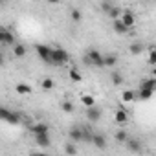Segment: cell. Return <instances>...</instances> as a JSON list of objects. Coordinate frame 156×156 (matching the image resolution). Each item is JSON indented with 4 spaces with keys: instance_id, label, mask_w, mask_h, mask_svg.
Wrapping results in <instances>:
<instances>
[{
    "instance_id": "obj_11",
    "label": "cell",
    "mask_w": 156,
    "mask_h": 156,
    "mask_svg": "<svg viewBox=\"0 0 156 156\" xmlns=\"http://www.w3.org/2000/svg\"><path fill=\"white\" fill-rule=\"evenodd\" d=\"M125 145H127V149H129L130 152H141V143H140V140H136V138H129V140L125 141Z\"/></svg>"
},
{
    "instance_id": "obj_19",
    "label": "cell",
    "mask_w": 156,
    "mask_h": 156,
    "mask_svg": "<svg viewBox=\"0 0 156 156\" xmlns=\"http://www.w3.org/2000/svg\"><path fill=\"white\" fill-rule=\"evenodd\" d=\"M92 143H94L98 149H105V147H107V140H105V136H101V134H94Z\"/></svg>"
},
{
    "instance_id": "obj_14",
    "label": "cell",
    "mask_w": 156,
    "mask_h": 156,
    "mask_svg": "<svg viewBox=\"0 0 156 156\" xmlns=\"http://www.w3.org/2000/svg\"><path fill=\"white\" fill-rule=\"evenodd\" d=\"M114 119H116V123H119V125L127 123V119H129V114H127V110H123V108H118V110H116V114H114Z\"/></svg>"
},
{
    "instance_id": "obj_18",
    "label": "cell",
    "mask_w": 156,
    "mask_h": 156,
    "mask_svg": "<svg viewBox=\"0 0 156 156\" xmlns=\"http://www.w3.org/2000/svg\"><path fill=\"white\" fill-rule=\"evenodd\" d=\"M68 75H70V79H72L73 83H81V81H83V75H81V72L77 70V68H70V70H68Z\"/></svg>"
},
{
    "instance_id": "obj_31",
    "label": "cell",
    "mask_w": 156,
    "mask_h": 156,
    "mask_svg": "<svg viewBox=\"0 0 156 156\" xmlns=\"http://www.w3.org/2000/svg\"><path fill=\"white\" fill-rule=\"evenodd\" d=\"M112 8H114V6H112L110 2H107V0H105V2H101V9H103V11H105L107 15L110 13V9H112Z\"/></svg>"
},
{
    "instance_id": "obj_16",
    "label": "cell",
    "mask_w": 156,
    "mask_h": 156,
    "mask_svg": "<svg viewBox=\"0 0 156 156\" xmlns=\"http://www.w3.org/2000/svg\"><path fill=\"white\" fill-rule=\"evenodd\" d=\"M152 94H154V90H152V88H140V90H138V99L147 101V99H151V98H152Z\"/></svg>"
},
{
    "instance_id": "obj_9",
    "label": "cell",
    "mask_w": 156,
    "mask_h": 156,
    "mask_svg": "<svg viewBox=\"0 0 156 156\" xmlns=\"http://www.w3.org/2000/svg\"><path fill=\"white\" fill-rule=\"evenodd\" d=\"M0 41H2L4 44H15V35L9 31V30H6V28H2L0 30Z\"/></svg>"
},
{
    "instance_id": "obj_8",
    "label": "cell",
    "mask_w": 156,
    "mask_h": 156,
    "mask_svg": "<svg viewBox=\"0 0 156 156\" xmlns=\"http://www.w3.org/2000/svg\"><path fill=\"white\" fill-rule=\"evenodd\" d=\"M35 143H37L39 147H44V149H48V147L51 145L50 134H48V132H42V134H35Z\"/></svg>"
},
{
    "instance_id": "obj_25",
    "label": "cell",
    "mask_w": 156,
    "mask_h": 156,
    "mask_svg": "<svg viewBox=\"0 0 156 156\" xmlns=\"http://www.w3.org/2000/svg\"><path fill=\"white\" fill-rule=\"evenodd\" d=\"M70 19H72L73 22H81L83 15H81V11H79V9H75V8H73V9L70 11Z\"/></svg>"
},
{
    "instance_id": "obj_32",
    "label": "cell",
    "mask_w": 156,
    "mask_h": 156,
    "mask_svg": "<svg viewBox=\"0 0 156 156\" xmlns=\"http://www.w3.org/2000/svg\"><path fill=\"white\" fill-rule=\"evenodd\" d=\"M46 2H48V4H59L61 0H46Z\"/></svg>"
},
{
    "instance_id": "obj_12",
    "label": "cell",
    "mask_w": 156,
    "mask_h": 156,
    "mask_svg": "<svg viewBox=\"0 0 156 156\" xmlns=\"http://www.w3.org/2000/svg\"><path fill=\"white\" fill-rule=\"evenodd\" d=\"M15 92H17L19 96H30V94H31V87H30L28 83H17Z\"/></svg>"
},
{
    "instance_id": "obj_10",
    "label": "cell",
    "mask_w": 156,
    "mask_h": 156,
    "mask_svg": "<svg viewBox=\"0 0 156 156\" xmlns=\"http://www.w3.org/2000/svg\"><path fill=\"white\" fill-rule=\"evenodd\" d=\"M121 20L125 22V26H127V28H134V24H136V17H134V13H132V11H129V9H125V11H123Z\"/></svg>"
},
{
    "instance_id": "obj_13",
    "label": "cell",
    "mask_w": 156,
    "mask_h": 156,
    "mask_svg": "<svg viewBox=\"0 0 156 156\" xmlns=\"http://www.w3.org/2000/svg\"><path fill=\"white\" fill-rule=\"evenodd\" d=\"M30 130L35 134H42V132H50V127L46 123H35V125H30Z\"/></svg>"
},
{
    "instance_id": "obj_2",
    "label": "cell",
    "mask_w": 156,
    "mask_h": 156,
    "mask_svg": "<svg viewBox=\"0 0 156 156\" xmlns=\"http://www.w3.org/2000/svg\"><path fill=\"white\" fill-rule=\"evenodd\" d=\"M68 61H70V55H68L66 50H62V48H53V51H51V64L62 66V64H66Z\"/></svg>"
},
{
    "instance_id": "obj_21",
    "label": "cell",
    "mask_w": 156,
    "mask_h": 156,
    "mask_svg": "<svg viewBox=\"0 0 156 156\" xmlns=\"http://www.w3.org/2000/svg\"><path fill=\"white\" fill-rule=\"evenodd\" d=\"M116 64H118V57H116L114 53H105V66L114 68Z\"/></svg>"
},
{
    "instance_id": "obj_1",
    "label": "cell",
    "mask_w": 156,
    "mask_h": 156,
    "mask_svg": "<svg viewBox=\"0 0 156 156\" xmlns=\"http://www.w3.org/2000/svg\"><path fill=\"white\" fill-rule=\"evenodd\" d=\"M85 62L96 68H103L105 66V53H101L99 50H88L85 55Z\"/></svg>"
},
{
    "instance_id": "obj_7",
    "label": "cell",
    "mask_w": 156,
    "mask_h": 156,
    "mask_svg": "<svg viewBox=\"0 0 156 156\" xmlns=\"http://www.w3.org/2000/svg\"><path fill=\"white\" fill-rule=\"evenodd\" d=\"M112 30H114L118 35H125L130 28H127V26H125V22H123V20H121V17H119V19H114V20H112Z\"/></svg>"
},
{
    "instance_id": "obj_27",
    "label": "cell",
    "mask_w": 156,
    "mask_h": 156,
    "mask_svg": "<svg viewBox=\"0 0 156 156\" xmlns=\"http://www.w3.org/2000/svg\"><path fill=\"white\" fill-rule=\"evenodd\" d=\"M64 152H66V154H75V152H77L75 141H68V143L64 145Z\"/></svg>"
},
{
    "instance_id": "obj_33",
    "label": "cell",
    "mask_w": 156,
    "mask_h": 156,
    "mask_svg": "<svg viewBox=\"0 0 156 156\" xmlns=\"http://www.w3.org/2000/svg\"><path fill=\"white\" fill-rule=\"evenodd\" d=\"M152 73H154V77H156V66H154V68H152Z\"/></svg>"
},
{
    "instance_id": "obj_34",
    "label": "cell",
    "mask_w": 156,
    "mask_h": 156,
    "mask_svg": "<svg viewBox=\"0 0 156 156\" xmlns=\"http://www.w3.org/2000/svg\"><path fill=\"white\" fill-rule=\"evenodd\" d=\"M154 2H156V0H154Z\"/></svg>"
},
{
    "instance_id": "obj_23",
    "label": "cell",
    "mask_w": 156,
    "mask_h": 156,
    "mask_svg": "<svg viewBox=\"0 0 156 156\" xmlns=\"http://www.w3.org/2000/svg\"><path fill=\"white\" fill-rule=\"evenodd\" d=\"M110 79H112V85H114V87L123 85V75H121L119 72H112V73H110Z\"/></svg>"
},
{
    "instance_id": "obj_6",
    "label": "cell",
    "mask_w": 156,
    "mask_h": 156,
    "mask_svg": "<svg viewBox=\"0 0 156 156\" xmlns=\"http://www.w3.org/2000/svg\"><path fill=\"white\" fill-rule=\"evenodd\" d=\"M68 136H70V140L72 141H83L85 140V130L81 129V127H73V129H70V132H68Z\"/></svg>"
},
{
    "instance_id": "obj_24",
    "label": "cell",
    "mask_w": 156,
    "mask_h": 156,
    "mask_svg": "<svg viewBox=\"0 0 156 156\" xmlns=\"http://www.w3.org/2000/svg\"><path fill=\"white\" fill-rule=\"evenodd\" d=\"M147 62L151 66H156V48H151L149 53H147Z\"/></svg>"
},
{
    "instance_id": "obj_28",
    "label": "cell",
    "mask_w": 156,
    "mask_h": 156,
    "mask_svg": "<svg viewBox=\"0 0 156 156\" xmlns=\"http://www.w3.org/2000/svg\"><path fill=\"white\" fill-rule=\"evenodd\" d=\"M129 140V134L125 132V130H118L116 132V141H119V143H125Z\"/></svg>"
},
{
    "instance_id": "obj_3",
    "label": "cell",
    "mask_w": 156,
    "mask_h": 156,
    "mask_svg": "<svg viewBox=\"0 0 156 156\" xmlns=\"http://www.w3.org/2000/svg\"><path fill=\"white\" fill-rule=\"evenodd\" d=\"M35 51H37V55H39L41 61L51 62V51H53V48H50L46 44H35Z\"/></svg>"
},
{
    "instance_id": "obj_20",
    "label": "cell",
    "mask_w": 156,
    "mask_h": 156,
    "mask_svg": "<svg viewBox=\"0 0 156 156\" xmlns=\"http://www.w3.org/2000/svg\"><path fill=\"white\" fill-rule=\"evenodd\" d=\"M13 53H15V57L22 59V57L28 53V50H26V46H24V44H13Z\"/></svg>"
},
{
    "instance_id": "obj_15",
    "label": "cell",
    "mask_w": 156,
    "mask_h": 156,
    "mask_svg": "<svg viewBox=\"0 0 156 156\" xmlns=\"http://www.w3.org/2000/svg\"><path fill=\"white\" fill-rule=\"evenodd\" d=\"M129 51H130L132 55H141V53L145 51V46H143L141 42H132V44L129 46Z\"/></svg>"
},
{
    "instance_id": "obj_4",
    "label": "cell",
    "mask_w": 156,
    "mask_h": 156,
    "mask_svg": "<svg viewBox=\"0 0 156 156\" xmlns=\"http://www.w3.org/2000/svg\"><path fill=\"white\" fill-rule=\"evenodd\" d=\"M0 116H2V119L8 121L9 125H19V123H20V116H19L17 112H9L8 108H2V110H0Z\"/></svg>"
},
{
    "instance_id": "obj_26",
    "label": "cell",
    "mask_w": 156,
    "mask_h": 156,
    "mask_svg": "<svg viewBox=\"0 0 156 156\" xmlns=\"http://www.w3.org/2000/svg\"><path fill=\"white\" fill-rule=\"evenodd\" d=\"M121 15H123V11H121V8H118V6H114V8L110 9V13H108V17H110L112 20H114V19H119Z\"/></svg>"
},
{
    "instance_id": "obj_30",
    "label": "cell",
    "mask_w": 156,
    "mask_h": 156,
    "mask_svg": "<svg viewBox=\"0 0 156 156\" xmlns=\"http://www.w3.org/2000/svg\"><path fill=\"white\" fill-rule=\"evenodd\" d=\"M41 87H42L44 90H51V88H53V79H50V77H46V79H42Z\"/></svg>"
},
{
    "instance_id": "obj_5",
    "label": "cell",
    "mask_w": 156,
    "mask_h": 156,
    "mask_svg": "<svg viewBox=\"0 0 156 156\" xmlns=\"http://www.w3.org/2000/svg\"><path fill=\"white\" fill-rule=\"evenodd\" d=\"M99 118H101V110H99L96 105L87 108V119H88L90 123H98V121H99Z\"/></svg>"
},
{
    "instance_id": "obj_29",
    "label": "cell",
    "mask_w": 156,
    "mask_h": 156,
    "mask_svg": "<svg viewBox=\"0 0 156 156\" xmlns=\"http://www.w3.org/2000/svg\"><path fill=\"white\" fill-rule=\"evenodd\" d=\"M61 110H62L64 114H72V112H73V105H72L70 101H64V103L61 105Z\"/></svg>"
},
{
    "instance_id": "obj_17",
    "label": "cell",
    "mask_w": 156,
    "mask_h": 156,
    "mask_svg": "<svg viewBox=\"0 0 156 156\" xmlns=\"http://www.w3.org/2000/svg\"><path fill=\"white\" fill-rule=\"evenodd\" d=\"M121 99H123V103H132V101H136V99H138V92L125 90V92L121 94Z\"/></svg>"
},
{
    "instance_id": "obj_22",
    "label": "cell",
    "mask_w": 156,
    "mask_h": 156,
    "mask_svg": "<svg viewBox=\"0 0 156 156\" xmlns=\"http://www.w3.org/2000/svg\"><path fill=\"white\" fill-rule=\"evenodd\" d=\"M81 103L88 108V107H94L96 105V98L94 96H90V94H85V96H81Z\"/></svg>"
}]
</instances>
